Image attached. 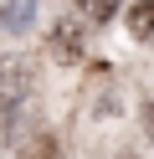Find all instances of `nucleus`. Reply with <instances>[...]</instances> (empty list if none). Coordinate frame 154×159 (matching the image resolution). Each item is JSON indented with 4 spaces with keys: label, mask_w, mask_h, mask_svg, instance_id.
Returning a JSON list of instances; mask_svg holds the SVG:
<instances>
[{
    "label": "nucleus",
    "mask_w": 154,
    "mask_h": 159,
    "mask_svg": "<svg viewBox=\"0 0 154 159\" xmlns=\"http://www.w3.org/2000/svg\"><path fill=\"white\" fill-rule=\"evenodd\" d=\"M31 87H36V57L5 52L0 57V139H16V118L31 103Z\"/></svg>",
    "instance_id": "f257e3e1"
},
{
    "label": "nucleus",
    "mask_w": 154,
    "mask_h": 159,
    "mask_svg": "<svg viewBox=\"0 0 154 159\" xmlns=\"http://www.w3.org/2000/svg\"><path fill=\"white\" fill-rule=\"evenodd\" d=\"M46 57L62 67H77L82 57H87V31H82V16H72V21H57L46 31Z\"/></svg>",
    "instance_id": "f03ea898"
},
{
    "label": "nucleus",
    "mask_w": 154,
    "mask_h": 159,
    "mask_svg": "<svg viewBox=\"0 0 154 159\" xmlns=\"http://www.w3.org/2000/svg\"><path fill=\"white\" fill-rule=\"evenodd\" d=\"M21 159H67V154H62V139L51 128H36L21 139Z\"/></svg>",
    "instance_id": "7ed1b4c3"
},
{
    "label": "nucleus",
    "mask_w": 154,
    "mask_h": 159,
    "mask_svg": "<svg viewBox=\"0 0 154 159\" xmlns=\"http://www.w3.org/2000/svg\"><path fill=\"white\" fill-rule=\"evenodd\" d=\"M128 36H139V41L154 36V0H133L128 5Z\"/></svg>",
    "instance_id": "20e7f679"
},
{
    "label": "nucleus",
    "mask_w": 154,
    "mask_h": 159,
    "mask_svg": "<svg viewBox=\"0 0 154 159\" xmlns=\"http://www.w3.org/2000/svg\"><path fill=\"white\" fill-rule=\"evenodd\" d=\"M31 16H36V0H10V11H5V31L21 36V31L31 26Z\"/></svg>",
    "instance_id": "39448f33"
},
{
    "label": "nucleus",
    "mask_w": 154,
    "mask_h": 159,
    "mask_svg": "<svg viewBox=\"0 0 154 159\" xmlns=\"http://www.w3.org/2000/svg\"><path fill=\"white\" fill-rule=\"evenodd\" d=\"M72 5H77V16H82V21H92V26L113 16V0H72Z\"/></svg>",
    "instance_id": "423d86ee"
},
{
    "label": "nucleus",
    "mask_w": 154,
    "mask_h": 159,
    "mask_svg": "<svg viewBox=\"0 0 154 159\" xmlns=\"http://www.w3.org/2000/svg\"><path fill=\"white\" fill-rule=\"evenodd\" d=\"M118 159H133V154H118Z\"/></svg>",
    "instance_id": "0eeeda50"
}]
</instances>
